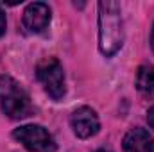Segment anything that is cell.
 Listing matches in <instances>:
<instances>
[{"label":"cell","mask_w":154,"mask_h":152,"mask_svg":"<svg viewBox=\"0 0 154 152\" xmlns=\"http://www.w3.org/2000/svg\"><path fill=\"white\" fill-rule=\"evenodd\" d=\"M151 48L154 52V25H152V31H151Z\"/></svg>","instance_id":"11"},{"label":"cell","mask_w":154,"mask_h":152,"mask_svg":"<svg viewBox=\"0 0 154 152\" xmlns=\"http://www.w3.org/2000/svg\"><path fill=\"white\" fill-rule=\"evenodd\" d=\"M124 152H154V140L149 131L142 127L131 129L122 141Z\"/></svg>","instance_id":"7"},{"label":"cell","mask_w":154,"mask_h":152,"mask_svg":"<svg viewBox=\"0 0 154 152\" xmlns=\"http://www.w3.org/2000/svg\"><path fill=\"white\" fill-rule=\"evenodd\" d=\"M97 152H106V150H97Z\"/></svg>","instance_id":"12"},{"label":"cell","mask_w":154,"mask_h":152,"mask_svg":"<svg viewBox=\"0 0 154 152\" xmlns=\"http://www.w3.org/2000/svg\"><path fill=\"white\" fill-rule=\"evenodd\" d=\"M70 127H72V131H74V134L77 138L88 140V138H91V136H95L99 132L100 122H99L97 113L91 108L81 106L70 116Z\"/></svg>","instance_id":"5"},{"label":"cell","mask_w":154,"mask_h":152,"mask_svg":"<svg viewBox=\"0 0 154 152\" xmlns=\"http://www.w3.org/2000/svg\"><path fill=\"white\" fill-rule=\"evenodd\" d=\"M0 108L5 116L13 120L25 118L32 113L29 93L18 81L9 75H0Z\"/></svg>","instance_id":"2"},{"label":"cell","mask_w":154,"mask_h":152,"mask_svg":"<svg viewBox=\"0 0 154 152\" xmlns=\"http://www.w3.org/2000/svg\"><path fill=\"white\" fill-rule=\"evenodd\" d=\"M50 18H52V14H50V7L47 4L32 2L23 11V27L31 34H39L48 27Z\"/></svg>","instance_id":"6"},{"label":"cell","mask_w":154,"mask_h":152,"mask_svg":"<svg viewBox=\"0 0 154 152\" xmlns=\"http://www.w3.org/2000/svg\"><path fill=\"white\" fill-rule=\"evenodd\" d=\"M124 45V25L120 4L113 0L99 2V50L111 57Z\"/></svg>","instance_id":"1"},{"label":"cell","mask_w":154,"mask_h":152,"mask_svg":"<svg viewBox=\"0 0 154 152\" xmlns=\"http://www.w3.org/2000/svg\"><path fill=\"white\" fill-rule=\"evenodd\" d=\"M13 138L16 141H20L27 150L31 152H56L57 145L54 136L38 123H29V125H22L18 129L13 131Z\"/></svg>","instance_id":"4"},{"label":"cell","mask_w":154,"mask_h":152,"mask_svg":"<svg viewBox=\"0 0 154 152\" xmlns=\"http://www.w3.org/2000/svg\"><path fill=\"white\" fill-rule=\"evenodd\" d=\"M147 122H149V125H151V129H154V106L147 111Z\"/></svg>","instance_id":"10"},{"label":"cell","mask_w":154,"mask_h":152,"mask_svg":"<svg viewBox=\"0 0 154 152\" xmlns=\"http://www.w3.org/2000/svg\"><path fill=\"white\" fill-rule=\"evenodd\" d=\"M36 77L41 82L43 90L54 99L61 100L66 93V82H65V70L63 65L56 57H45L36 65Z\"/></svg>","instance_id":"3"},{"label":"cell","mask_w":154,"mask_h":152,"mask_svg":"<svg viewBox=\"0 0 154 152\" xmlns=\"http://www.w3.org/2000/svg\"><path fill=\"white\" fill-rule=\"evenodd\" d=\"M136 88L140 93L154 97V66L142 65L136 72Z\"/></svg>","instance_id":"8"},{"label":"cell","mask_w":154,"mask_h":152,"mask_svg":"<svg viewBox=\"0 0 154 152\" xmlns=\"http://www.w3.org/2000/svg\"><path fill=\"white\" fill-rule=\"evenodd\" d=\"M5 29H7V20H5V13H4V9L0 5V36L5 34Z\"/></svg>","instance_id":"9"}]
</instances>
